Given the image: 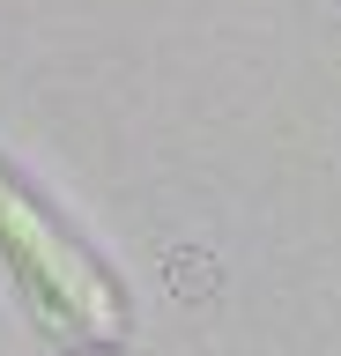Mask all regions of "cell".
<instances>
[{"mask_svg": "<svg viewBox=\"0 0 341 356\" xmlns=\"http://www.w3.org/2000/svg\"><path fill=\"white\" fill-rule=\"evenodd\" d=\"M0 252L15 260V275H23V289L38 297V305L60 319V327H82V334H119V289L112 275L82 252V245L60 230V222L38 208V200L15 186V178L0 171Z\"/></svg>", "mask_w": 341, "mask_h": 356, "instance_id": "6da1fadb", "label": "cell"}]
</instances>
